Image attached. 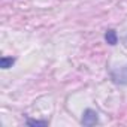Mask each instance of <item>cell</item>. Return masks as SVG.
<instances>
[{"mask_svg":"<svg viewBox=\"0 0 127 127\" xmlns=\"http://www.w3.org/2000/svg\"><path fill=\"white\" fill-rule=\"evenodd\" d=\"M111 79L118 85H127V64L112 69L111 70Z\"/></svg>","mask_w":127,"mask_h":127,"instance_id":"1","label":"cell"},{"mask_svg":"<svg viewBox=\"0 0 127 127\" xmlns=\"http://www.w3.org/2000/svg\"><path fill=\"white\" fill-rule=\"evenodd\" d=\"M99 123V114L91 109V108H87L84 112H82V118H81V124L85 126V127H91V126H96Z\"/></svg>","mask_w":127,"mask_h":127,"instance_id":"2","label":"cell"},{"mask_svg":"<svg viewBox=\"0 0 127 127\" xmlns=\"http://www.w3.org/2000/svg\"><path fill=\"white\" fill-rule=\"evenodd\" d=\"M105 40H106V43L111 45V46L117 45V43H118V34H117V32H115L114 29H108L106 33H105Z\"/></svg>","mask_w":127,"mask_h":127,"instance_id":"3","label":"cell"},{"mask_svg":"<svg viewBox=\"0 0 127 127\" xmlns=\"http://www.w3.org/2000/svg\"><path fill=\"white\" fill-rule=\"evenodd\" d=\"M14 63H15V58H14V57H6V55H3L2 58H0V67L6 70V69H9V67L14 66Z\"/></svg>","mask_w":127,"mask_h":127,"instance_id":"4","label":"cell"},{"mask_svg":"<svg viewBox=\"0 0 127 127\" xmlns=\"http://www.w3.org/2000/svg\"><path fill=\"white\" fill-rule=\"evenodd\" d=\"M26 124H27V126H48V121H46V120H42V121H40V120H30V118H29V120L26 121Z\"/></svg>","mask_w":127,"mask_h":127,"instance_id":"5","label":"cell"},{"mask_svg":"<svg viewBox=\"0 0 127 127\" xmlns=\"http://www.w3.org/2000/svg\"><path fill=\"white\" fill-rule=\"evenodd\" d=\"M126 42H127V36H126Z\"/></svg>","mask_w":127,"mask_h":127,"instance_id":"6","label":"cell"}]
</instances>
